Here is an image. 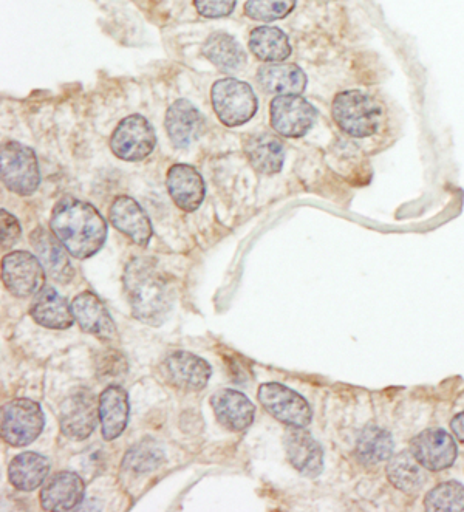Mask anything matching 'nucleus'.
Masks as SVG:
<instances>
[{
  "label": "nucleus",
  "instance_id": "obj_5",
  "mask_svg": "<svg viewBox=\"0 0 464 512\" xmlns=\"http://www.w3.org/2000/svg\"><path fill=\"white\" fill-rule=\"evenodd\" d=\"M44 426V412L35 401L19 398L2 407L0 432L5 443L13 448H24L38 440Z\"/></svg>",
  "mask_w": 464,
  "mask_h": 512
},
{
  "label": "nucleus",
  "instance_id": "obj_9",
  "mask_svg": "<svg viewBox=\"0 0 464 512\" xmlns=\"http://www.w3.org/2000/svg\"><path fill=\"white\" fill-rule=\"evenodd\" d=\"M44 265L35 254L14 251L2 260L5 288L16 297L36 296L45 285Z\"/></svg>",
  "mask_w": 464,
  "mask_h": 512
},
{
  "label": "nucleus",
  "instance_id": "obj_14",
  "mask_svg": "<svg viewBox=\"0 0 464 512\" xmlns=\"http://www.w3.org/2000/svg\"><path fill=\"white\" fill-rule=\"evenodd\" d=\"M285 452L296 471L305 477H319L324 471V451L305 427H291L285 432Z\"/></svg>",
  "mask_w": 464,
  "mask_h": 512
},
{
  "label": "nucleus",
  "instance_id": "obj_22",
  "mask_svg": "<svg viewBox=\"0 0 464 512\" xmlns=\"http://www.w3.org/2000/svg\"><path fill=\"white\" fill-rule=\"evenodd\" d=\"M130 404L126 390L118 384L106 387L99 396V421L103 427L104 440L121 437L129 423Z\"/></svg>",
  "mask_w": 464,
  "mask_h": 512
},
{
  "label": "nucleus",
  "instance_id": "obj_12",
  "mask_svg": "<svg viewBox=\"0 0 464 512\" xmlns=\"http://www.w3.org/2000/svg\"><path fill=\"white\" fill-rule=\"evenodd\" d=\"M161 373L166 381L177 389L185 392H200L208 386L212 369L200 356L178 350L164 358Z\"/></svg>",
  "mask_w": 464,
  "mask_h": 512
},
{
  "label": "nucleus",
  "instance_id": "obj_36",
  "mask_svg": "<svg viewBox=\"0 0 464 512\" xmlns=\"http://www.w3.org/2000/svg\"><path fill=\"white\" fill-rule=\"evenodd\" d=\"M0 228H2V250H10L11 246L21 237V225L16 217L2 209L0 211Z\"/></svg>",
  "mask_w": 464,
  "mask_h": 512
},
{
  "label": "nucleus",
  "instance_id": "obj_20",
  "mask_svg": "<svg viewBox=\"0 0 464 512\" xmlns=\"http://www.w3.org/2000/svg\"><path fill=\"white\" fill-rule=\"evenodd\" d=\"M86 486L75 472L62 471L52 475L41 491L45 511H72L84 499Z\"/></svg>",
  "mask_w": 464,
  "mask_h": 512
},
{
  "label": "nucleus",
  "instance_id": "obj_27",
  "mask_svg": "<svg viewBox=\"0 0 464 512\" xmlns=\"http://www.w3.org/2000/svg\"><path fill=\"white\" fill-rule=\"evenodd\" d=\"M393 449H395V441H393L392 434L383 427L370 424L359 435L355 455L362 466L375 468L392 458Z\"/></svg>",
  "mask_w": 464,
  "mask_h": 512
},
{
  "label": "nucleus",
  "instance_id": "obj_24",
  "mask_svg": "<svg viewBox=\"0 0 464 512\" xmlns=\"http://www.w3.org/2000/svg\"><path fill=\"white\" fill-rule=\"evenodd\" d=\"M243 149L251 166L260 174L274 175L284 168V143L273 135H253L245 141Z\"/></svg>",
  "mask_w": 464,
  "mask_h": 512
},
{
  "label": "nucleus",
  "instance_id": "obj_23",
  "mask_svg": "<svg viewBox=\"0 0 464 512\" xmlns=\"http://www.w3.org/2000/svg\"><path fill=\"white\" fill-rule=\"evenodd\" d=\"M30 316L35 319L36 324L52 330H65L72 327L75 321L69 302L52 287H44L36 294L35 301L31 304Z\"/></svg>",
  "mask_w": 464,
  "mask_h": 512
},
{
  "label": "nucleus",
  "instance_id": "obj_31",
  "mask_svg": "<svg viewBox=\"0 0 464 512\" xmlns=\"http://www.w3.org/2000/svg\"><path fill=\"white\" fill-rule=\"evenodd\" d=\"M164 463L163 449L155 441L144 440L135 444L123 460V471L143 475L155 471Z\"/></svg>",
  "mask_w": 464,
  "mask_h": 512
},
{
  "label": "nucleus",
  "instance_id": "obj_28",
  "mask_svg": "<svg viewBox=\"0 0 464 512\" xmlns=\"http://www.w3.org/2000/svg\"><path fill=\"white\" fill-rule=\"evenodd\" d=\"M203 55L223 72H237L246 64L242 45L226 33H214L209 36L203 45Z\"/></svg>",
  "mask_w": 464,
  "mask_h": 512
},
{
  "label": "nucleus",
  "instance_id": "obj_29",
  "mask_svg": "<svg viewBox=\"0 0 464 512\" xmlns=\"http://www.w3.org/2000/svg\"><path fill=\"white\" fill-rule=\"evenodd\" d=\"M251 52L265 62L285 61L293 52L288 36L276 27H259L251 31Z\"/></svg>",
  "mask_w": 464,
  "mask_h": 512
},
{
  "label": "nucleus",
  "instance_id": "obj_1",
  "mask_svg": "<svg viewBox=\"0 0 464 512\" xmlns=\"http://www.w3.org/2000/svg\"><path fill=\"white\" fill-rule=\"evenodd\" d=\"M123 282L132 316L151 327L164 324L174 307V287L157 263L137 257L127 265Z\"/></svg>",
  "mask_w": 464,
  "mask_h": 512
},
{
  "label": "nucleus",
  "instance_id": "obj_2",
  "mask_svg": "<svg viewBox=\"0 0 464 512\" xmlns=\"http://www.w3.org/2000/svg\"><path fill=\"white\" fill-rule=\"evenodd\" d=\"M50 228L76 259L95 256L107 239V223L98 209L75 197H64L56 203Z\"/></svg>",
  "mask_w": 464,
  "mask_h": 512
},
{
  "label": "nucleus",
  "instance_id": "obj_10",
  "mask_svg": "<svg viewBox=\"0 0 464 512\" xmlns=\"http://www.w3.org/2000/svg\"><path fill=\"white\" fill-rule=\"evenodd\" d=\"M157 144L154 127L141 115L124 118L113 132L110 147L121 160L141 161L149 157Z\"/></svg>",
  "mask_w": 464,
  "mask_h": 512
},
{
  "label": "nucleus",
  "instance_id": "obj_4",
  "mask_svg": "<svg viewBox=\"0 0 464 512\" xmlns=\"http://www.w3.org/2000/svg\"><path fill=\"white\" fill-rule=\"evenodd\" d=\"M212 107L225 126L237 127L256 115L257 96L250 84L239 79L225 78L215 82L211 92Z\"/></svg>",
  "mask_w": 464,
  "mask_h": 512
},
{
  "label": "nucleus",
  "instance_id": "obj_21",
  "mask_svg": "<svg viewBox=\"0 0 464 512\" xmlns=\"http://www.w3.org/2000/svg\"><path fill=\"white\" fill-rule=\"evenodd\" d=\"M205 129V118L186 99H178L169 107L166 115V130L175 147L191 146Z\"/></svg>",
  "mask_w": 464,
  "mask_h": 512
},
{
  "label": "nucleus",
  "instance_id": "obj_25",
  "mask_svg": "<svg viewBox=\"0 0 464 512\" xmlns=\"http://www.w3.org/2000/svg\"><path fill=\"white\" fill-rule=\"evenodd\" d=\"M257 81L263 90L277 95H299L307 87V75L296 64L263 65Z\"/></svg>",
  "mask_w": 464,
  "mask_h": 512
},
{
  "label": "nucleus",
  "instance_id": "obj_11",
  "mask_svg": "<svg viewBox=\"0 0 464 512\" xmlns=\"http://www.w3.org/2000/svg\"><path fill=\"white\" fill-rule=\"evenodd\" d=\"M318 110L299 95H279L271 103V124L277 134L287 138H301L316 123Z\"/></svg>",
  "mask_w": 464,
  "mask_h": 512
},
{
  "label": "nucleus",
  "instance_id": "obj_34",
  "mask_svg": "<svg viewBox=\"0 0 464 512\" xmlns=\"http://www.w3.org/2000/svg\"><path fill=\"white\" fill-rule=\"evenodd\" d=\"M127 372L126 359L120 353H104L103 358L98 362V375L101 379L118 378Z\"/></svg>",
  "mask_w": 464,
  "mask_h": 512
},
{
  "label": "nucleus",
  "instance_id": "obj_18",
  "mask_svg": "<svg viewBox=\"0 0 464 512\" xmlns=\"http://www.w3.org/2000/svg\"><path fill=\"white\" fill-rule=\"evenodd\" d=\"M211 406L217 421L228 431H245L256 418V406L237 390L222 389L215 392L211 396Z\"/></svg>",
  "mask_w": 464,
  "mask_h": 512
},
{
  "label": "nucleus",
  "instance_id": "obj_33",
  "mask_svg": "<svg viewBox=\"0 0 464 512\" xmlns=\"http://www.w3.org/2000/svg\"><path fill=\"white\" fill-rule=\"evenodd\" d=\"M296 7V0H248L245 13L254 21L273 22L287 18Z\"/></svg>",
  "mask_w": 464,
  "mask_h": 512
},
{
  "label": "nucleus",
  "instance_id": "obj_13",
  "mask_svg": "<svg viewBox=\"0 0 464 512\" xmlns=\"http://www.w3.org/2000/svg\"><path fill=\"white\" fill-rule=\"evenodd\" d=\"M410 454L427 471H443L457 460V443L443 429H429L413 438Z\"/></svg>",
  "mask_w": 464,
  "mask_h": 512
},
{
  "label": "nucleus",
  "instance_id": "obj_15",
  "mask_svg": "<svg viewBox=\"0 0 464 512\" xmlns=\"http://www.w3.org/2000/svg\"><path fill=\"white\" fill-rule=\"evenodd\" d=\"M73 316L79 327L101 341H113L116 338V327L109 310L96 294L90 291L78 294L72 302Z\"/></svg>",
  "mask_w": 464,
  "mask_h": 512
},
{
  "label": "nucleus",
  "instance_id": "obj_8",
  "mask_svg": "<svg viewBox=\"0 0 464 512\" xmlns=\"http://www.w3.org/2000/svg\"><path fill=\"white\" fill-rule=\"evenodd\" d=\"M260 404L280 423L290 427H307L313 418L304 396L279 383H265L257 393Z\"/></svg>",
  "mask_w": 464,
  "mask_h": 512
},
{
  "label": "nucleus",
  "instance_id": "obj_32",
  "mask_svg": "<svg viewBox=\"0 0 464 512\" xmlns=\"http://www.w3.org/2000/svg\"><path fill=\"white\" fill-rule=\"evenodd\" d=\"M430 512L464 511V486L458 482H444L432 489L424 499Z\"/></svg>",
  "mask_w": 464,
  "mask_h": 512
},
{
  "label": "nucleus",
  "instance_id": "obj_30",
  "mask_svg": "<svg viewBox=\"0 0 464 512\" xmlns=\"http://www.w3.org/2000/svg\"><path fill=\"white\" fill-rule=\"evenodd\" d=\"M387 477L396 489L406 494H415L424 485V474L421 465L409 452H401L390 458L387 466Z\"/></svg>",
  "mask_w": 464,
  "mask_h": 512
},
{
  "label": "nucleus",
  "instance_id": "obj_6",
  "mask_svg": "<svg viewBox=\"0 0 464 512\" xmlns=\"http://www.w3.org/2000/svg\"><path fill=\"white\" fill-rule=\"evenodd\" d=\"M0 158L4 185L14 194H35L41 183L35 151L25 144L8 141L2 146Z\"/></svg>",
  "mask_w": 464,
  "mask_h": 512
},
{
  "label": "nucleus",
  "instance_id": "obj_26",
  "mask_svg": "<svg viewBox=\"0 0 464 512\" xmlns=\"http://www.w3.org/2000/svg\"><path fill=\"white\" fill-rule=\"evenodd\" d=\"M50 472V461L36 452H24L14 457L8 466V478L14 488L35 491L45 482Z\"/></svg>",
  "mask_w": 464,
  "mask_h": 512
},
{
  "label": "nucleus",
  "instance_id": "obj_35",
  "mask_svg": "<svg viewBox=\"0 0 464 512\" xmlns=\"http://www.w3.org/2000/svg\"><path fill=\"white\" fill-rule=\"evenodd\" d=\"M198 13L209 19L225 18L236 7L237 0H194Z\"/></svg>",
  "mask_w": 464,
  "mask_h": 512
},
{
  "label": "nucleus",
  "instance_id": "obj_3",
  "mask_svg": "<svg viewBox=\"0 0 464 512\" xmlns=\"http://www.w3.org/2000/svg\"><path fill=\"white\" fill-rule=\"evenodd\" d=\"M339 129L352 138L372 137L378 132L381 107L375 99L359 90L339 93L331 107Z\"/></svg>",
  "mask_w": 464,
  "mask_h": 512
},
{
  "label": "nucleus",
  "instance_id": "obj_19",
  "mask_svg": "<svg viewBox=\"0 0 464 512\" xmlns=\"http://www.w3.org/2000/svg\"><path fill=\"white\" fill-rule=\"evenodd\" d=\"M166 185L175 205L185 212L197 211L205 200V181L189 164H174L169 169Z\"/></svg>",
  "mask_w": 464,
  "mask_h": 512
},
{
  "label": "nucleus",
  "instance_id": "obj_37",
  "mask_svg": "<svg viewBox=\"0 0 464 512\" xmlns=\"http://www.w3.org/2000/svg\"><path fill=\"white\" fill-rule=\"evenodd\" d=\"M451 427L455 437L464 443V412H461L452 420Z\"/></svg>",
  "mask_w": 464,
  "mask_h": 512
},
{
  "label": "nucleus",
  "instance_id": "obj_7",
  "mask_svg": "<svg viewBox=\"0 0 464 512\" xmlns=\"http://www.w3.org/2000/svg\"><path fill=\"white\" fill-rule=\"evenodd\" d=\"M99 421V398L86 387L73 390L61 404V431L75 441L89 438Z\"/></svg>",
  "mask_w": 464,
  "mask_h": 512
},
{
  "label": "nucleus",
  "instance_id": "obj_17",
  "mask_svg": "<svg viewBox=\"0 0 464 512\" xmlns=\"http://www.w3.org/2000/svg\"><path fill=\"white\" fill-rule=\"evenodd\" d=\"M109 217L112 225L137 245L146 246L151 242L154 234L151 220L134 198L127 195L116 197L110 206Z\"/></svg>",
  "mask_w": 464,
  "mask_h": 512
},
{
  "label": "nucleus",
  "instance_id": "obj_16",
  "mask_svg": "<svg viewBox=\"0 0 464 512\" xmlns=\"http://www.w3.org/2000/svg\"><path fill=\"white\" fill-rule=\"evenodd\" d=\"M30 242L47 274H50V277L59 284H69L75 276V270L70 263V253L62 245L61 240L55 234L48 233L47 229L39 226L31 234Z\"/></svg>",
  "mask_w": 464,
  "mask_h": 512
}]
</instances>
